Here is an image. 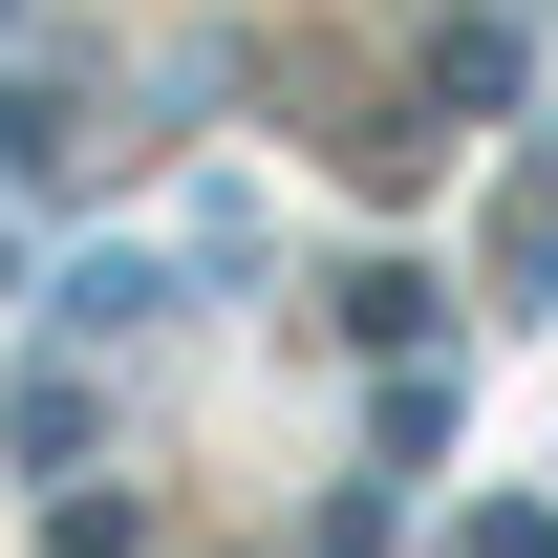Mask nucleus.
<instances>
[{"instance_id": "f257e3e1", "label": "nucleus", "mask_w": 558, "mask_h": 558, "mask_svg": "<svg viewBox=\"0 0 558 558\" xmlns=\"http://www.w3.org/2000/svg\"><path fill=\"white\" fill-rule=\"evenodd\" d=\"M86 150V86L65 65H0V172H65Z\"/></svg>"}, {"instance_id": "f03ea898", "label": "nucleus", "mask_w": 558, "mask_h": 558, "mask_svg": "<svg viewBox=\"0 0 558 558\" xmlns=\"http://www.w3.org/2000/svg\"><path fill=\"white\" fill-rule=\"evenodd\" d=\"M558 279V150H515V194H494V301H537Z\"/></svg>"}, {"instance_id": "7ed1b4c3", "label": "nucleus", "mask_w": 558, "mask_h": 558, "mask_svg": "<svg viewBox=\"0 0 558 558\" xmlns=\"http://www.w3.org/2000/svg\"><path fill=\"white\" fill-rule=\"evenodd\" d=\"M0 429H22V473H65V451H86V365H22V409H0Z\"/></svg>"}]
</instances>
